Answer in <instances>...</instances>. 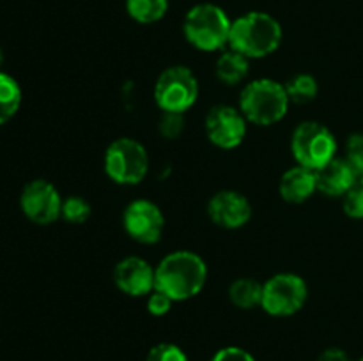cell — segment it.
<instances>
[{"instance_id": "cell-1", "label": "cell", "mask_w": 363, "mask_h": 361, "mask_svg": "<svg viewBox=\"0 0 363 361\" xmlns=\"http://www.w3.org/2000/svg\"><path fill=\"white\" fill-rule=\"evenodd\" d=\"M208 282V265L201 255L188 250L169 253L156 265V289L174 303L199 296Z\"/></svg>"}, {"instance_id": "cell-2", "label": "cell", "mask_w": 363, "mask_h": 361, "mask_svg": "<svg viewBox=\"0 0 363 361\" xmlns=\"http://www.w3.org/2000/svg\"><path fill=\"white\" fill-rule=\"evenodd\" d=\"M282 25L272 14L252 11L233 21L229 48L247 59H264L282 45Z\"/></svg>"}, {"instance_id": "cell-3", "label": "cell", "mask_w": 363, "mask_h": 361, "mask_svg": "<svg viewBox=\"0 0 363 361\" xmlns=\"http://www.w3.org/2000/svg\"><path fill=\"white\" fill-rule=\"evenodd\" d=\"M289 96L286 85L272 78L248 81L240 94V110L245 119L255 126H273L289 112Z\"/></svg>"}, {"instance_id": "cell-4", "label": "cell", "mask_w": 363, "mask_h": 361, "mask_svg": "<svg viewBox=\"0 0 363 361\" xmlns=\"http://www.w3.org/2000/svg\"><path fill=\"white\" fill-rule=\"evenodd\" d=\"M233 20L216 4H197L188 9L183 20V34L201 52H220L229 46Z\"/></svg>"}, {"instance_id": "cell-5", "label": "cell", "mask_w": 363, "mask_h": 361, "mask_svg": "<svg viewBox=\"0 0 363 361\" xmlns=\"http://www.w3.org/2000/svg\"><path fill=\"white\" fill-rule=\"evenodd\" d=\"M105 173L121 186H137L149 172L147 149L135 138H117L106 147L103 158Z\"/></svg>"}, {"instance_id": "cell-6", "label": "cell", "mask_w": 363, "mask_h": 361, "mask_svg": "<svg viewBox=\"0 0 363 361\" xmlns=\"http://www.w3.org/2000/svg\"><path fill=\"white\" fill-rule=\"evenodd\" d=\"M291 152L298 165L319 170L337 158L335 134L318 120H305L291 137Z\"/></svg>"}, {"instance_id": "cell-7", "label": "cell", "mask_w": 363, "mask_h": 361, "mask_svg": "<svg viewBox=\"0 0 363 361\" xmlns=\"http://www.w3.org/2000/svg\"><path fill=\"white\" fill-rule=\"evenodd\" d=\"M199 80L186 66H170L158 76L155 101L162 112L186 113L199 99Z\"/></svg>"}, {"instance_id": "cell-8", "label": "cell", "mask_w": 363, "mask_h": 361, "mask_svg": "<svg viewBox=\"0 0 363 361\" xmlns=\"http://www.w3.org/2000/svg\"><path fill=\"white\" fill-rule=\"evenodd\" d=\"M308 285L296 273H279L262 283L261 308L272 317H291L305 306Z\"/></svg>"}, {"instance_id": "cell-9", "label": "cell", "mask_w": 363, "mask_h": 361, "mask_svg": "<svg viewBox=\"0 0 363 361\" xmlns=\"http://www.w3.org/2000/svg\"><path fill=\"white\" fill-rule=\"evenodd\" d=\"M206 137L215 147L233 151L243 144L248 131V120L240 108L230 105H216L204 120Z\"/></svg>"}, {"instance_id": "cell-10", "label": "cell", "mask_w": 363, "mask_h": 361, "mask_svg": "<svg viewBox=\"0 0 363 361\" xmlns=\"http://www.w3.org/2000/svg\"><path fill=\"white\" fill-rule=\"evenodd\" d=\"M123 225L128 236L140 244H156L165 232V216L155 202L137 198L124 209Z\"/></svg>"}, {"instance_id": "cell-11", "label": "cell", "mask_w": 363, "mask_h": 361, "mask_svg": "<svg viewBox=\"0 0 363 361\" xmlns=\"http://www.w3.org/2000/svg\"><path fill=\"white\" fill-rule=\"evenodd\" d=\"M62 200L59 190L46 179H34L25 184L20 195L23 214L38 225H52L60 218Z\"/></svg>"}, {"instance_id": "cell-12", "label": "cell", "mask_w": 363, "mask_h": 361, "mask_svg": "<svg viewBox=\"0 0 363 361\" xmlns=\"http://www.w3.org/2000/svg\"><path fill=\"white\" fill-rule=\"evenodd\" d=\"M208 214L216 227L238 230L252 219L254 209L250 200L236 190L216 191L208 204Z\"/></svg>"}, {"instance_id": "cell-13", "label": "cell", "mask_w": 363, "mask_h": 361, "mask_svg": "<svg viewBox=\"0 0 363 361\" xmlns=\"http://www.w3.org/2000/svg\"><path fill=\"white\" fill-rule=\"evenodd\" d=\"M113 283L126 296H149L156 289V268L142 257H126L113 268Z\"/></svg>"}, {"instance_id": "cell-14", "label": "cell", "mask_w": 363, "mask_h": 361, "mask_svg": "<svg viewBox=\"0 0 363 361\" xmlns=\"http://www.w3.org/2000/svg\"><path fill=\"white\" fill-rule=\"evenodd\" d=\"M315 179H318V191L326 197H340L342 198L360 177L357 176L350 163L344 158H333L319 170H315Z\"/></svg>"}, {"instance_id": "cell-15", "label": "cell", "mask_w": 363, "mask_h": 361, "mask_svg": "<svg viewBox=\"0 0 363 361\" xmlns=\"http://www.w3.org/2000/svg\"><path fill=\"white\" fill-rule=\"evenodd\" d=\"M315 191H318L315 170L307 168V166L296 165L286 170L280 177L279 193L289 204H303L308 198L314 197Z\"/></svg>"}, {"instance_id": "cell-16", "label": "cell", "mask_w": 363, "mask_h": 361, "mask_svg": "<svg viewBox=\"0 0 363 361\" xmlns=\"http://www.w3.org/2000/svg\"><path fill=\"white\" fill-rule=\"evenodd\" d=\"M216 78H218L222 84L230 85H240L243 84L245 78L248 76V71H250V59H247L241 53L234 52V50H225L222 52V55L216 59Z\"/></svg>"}, {"instance_id": "cell-17", "label": "cell", "mask_w": 363, "mask_h": 361, "mask_svg": "<svg viewBox=\"0 0 363 361\" xmlns=\"http://www.w3.org/2000/svg\"><path fill=\"white\" fill-rule=\"evenodd\" d=\"M229 299L240 310H252L262 303V283L254 278H238L229 287Z\"/></svg>"}, {"instance_id": "cell-18", "label": "cell", "mask_w": 363, "mask_h": 361, "mask_svg": "<svg viewBox=\"0 0 363 361\" xmlns=\"http://www.w3.org/2000/svg\"><path fill=\"white\" fill-rule=\"evenodd\" d=\"M169 11V0H126V13L140 25H151L163 20Z\"/></svg>"}, {"instance_id": "cell-19", "label": "cell", "mask_w": 363, "mask_h": 361, "mask_svg": "<svg viewBox=\"0 0 363 361\" xmlns=\"http://www.w3.org/2000/svg\"><path fill=\"white\" fill-rule=\"evenodd\" d=\"M21 105V88L11 74L0 71V126L9 122Z\"/></svg>"}, {"instance_id": "cell-20", "label": "cell", "mask_w": 363, "mask_h": 361, "mask_svg": "<svg viewBox=\"0 0 363 361\" xmlns=\"http://www.w3.org/2000/svg\"><path fill=\"white\" fill-rule=\"evenodd\" d=\"M284 85H286L291 105H307V103L314 101L319 94L318 80L308 73L294 74Z\"/></svg>"}, {"instance_id": "cell-21", "label": "cell", "mask_w": 363, "mask_h": 361, "mask_svg": "<svg viewBox=\"0 0 363 361\" xmlns=\"http://www.w3.org/2000/svg\"><path fill=\"white\" fill-rule=\"evenodd\" d=\"M92 207L84 197H67L62 200V211H60V218L66 219L71 225H82L91 218Z\"/></svg>"}, {"instance_id": "cell-22", "label": "cell", "mask_w": 363, "mask_h": 361, "mask_svg": "<svg viewBox=\"0 0 363 361\" xmlns=\"http://www.w3.org/2000/svg\"><path fill=\"white\" fill-rule=\"evenodd\" d=\"M344 159L350 163L358 177L363 176V133H354L347 138Z\"/></svg>"}, {"instance_id": "cell-23", "label": "cell", "mask_w": 363, "mask_h": 361, "mask_svg": "<svg viewBox=\"0 0 363 361\" xmlns=\"http://www.w3.org/2000/svg\"><path fill=\"white\" fill-rule=\"evenodd\" d=\"M158 130L163 138L167 140H176L179 134L184 131V113H174V112H163L162 119H160Z\"/></svg>"}, {"instance_id": "cell-24", "label": "cell", "mask_w": 363, "mask_h": 361, "mask_svg": "<svg viewBox=\"0 0 363 361\" xmlns=\"http://www.w3.org/2000/svg\"><path fill=\"white\" fill-rule=\"evenodd\" d=\"M145 361H188V356L176 343L163 342L149 350Z\"/></svg>"}, {"instance_id": "cell-25", "label": "cell", "mask_w": 363, "mask_h": 361, "mask_svg": "<svg viewBox=\"0 0 363 361\" xmlns=\"http://www.w3.org/2000/svg\"><path fill=\"white\" fill-rule=\"evenodd\" d=\"M342 209L350 218L363 219V184L360 180L342 197Z\"/></svg>"}, {"instance_id": "cell-26", "label": "cell", "mask_w": 363, "mask_h": 361, "mask_svg": "<svg viewBox=\"0 0 363 361\" xmlns=\"http://www.w3.org/2000/svg\"><path fill=\"white\" fill-rule=\"evenodd\" d=\"M172 304L174 301L165 292H162L158 289H155L147 296V311L151 315H155V317H163V315L169 314Z\"/></svg>"}, {"instance_id": "cell-27", "label": "cell", "mask_w": 363, "mask_h": 361, "mask_svg": "<svg viewBox=\"0 0 363 361\" xmlns=\"http://www.w3.org/2000/svg\"><path fill=\"white\" fill-rule=\"evenodd\" d=\"M211 361H255V357L241 347H223L213 356Z\"/></svg>"}, {"instance_id": "cell-28", "label": "cell", "mask_w": 363, "mask_h": 361, "mask_svg": "<svg viewBox=\"0 0 363 361\" xmlns=\"http://www.w3.org/2000/svg\"><path fill=\"white\" fill-rule=\"evenodd\" d=\"M318 361H353L350 357V354L342 349H337V347H332V349H326L319 354Z\"/></svg>"}, {"instance_id": "cell-29", "label": "cell", "mask_w": 363, "mask_h": 361, "mask_svg": "<svg viewBox=\"0 0 363 361\" xmlns=\"http://www.w3.org/2000/svg\"><path fill=\"white\" fill-rule=\"evenodd\" d=\"M2 62H4V53H2V48H0V67H2Z\"/></svg>"}, {"instance_id": "cell-30", "label": "cell", "mask_w": 363, "mask_h": 361, "mask_svg": "<svg viewBox=\"0 0 363 361\" xmlns=\"http://www.w3.org/2000/svg\"><path fill=\"white\" fill-rule=\"evenodd\" d=\"M360 183H362V184H363V176H362V177H360Z\"/></svg>"}, {"instance_id": "cell-31", "label": "cell", "mask_w": 363, "mask_h": 361, "mask_svg": "<svg viewBox=\"0 0 363 361\" xmlns=\"http://www.w3.org/2000/svg\"><path fill=\"white\" fill-rule=\"evenodd\" d=\"M358 361H363V356H362V357H360V360H358Z\"/></svg>"}]
</instances>
